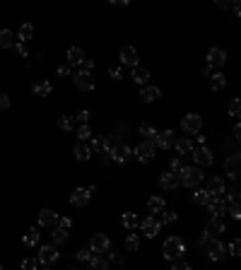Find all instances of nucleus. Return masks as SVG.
<instances>
[{
	"mask_svg": "<svg viewBox=\"0 0 241 270\" xmlns=\"http://www.w3.org/2000/svg\"><path fill=\"white\" fill-rule=\"evenodd\" d=\"M22 241H24V246H36V244H39V232H36L34 227H32V229H27Z\"/></svg>",
	"mask_w": 241,
	"mask_h": 270,
	"instance_id": "36",
	"label": "nucleus"
},
{
	"mask_svg": "<svg viewBox=\"0 0 241 270\" xmlns=\"http://www.w3.org/2000/svg\"><path fill=\"white\" fill-rule=\"evenodd\" d=\"M51 89H53V87H51V82H46V80H44V82H36V84L32 87L34 97H49V94H51Z\"/></svg>",
	"mask_w": 241,
	"mask_h": 270,
	"instance_id": "32",
	"label": "nucleus"
},
{
	"mask_svg": "<svg viewBox=\"0 0 241 270\" xmlns=\"http://www.w3.org/2000/svg\"><path fill=\"white\" fill-rule=\"evenodd\" d=\"M109 75H111L114 80H120V77H123V72H120V68H109Z\"/></svg>",
	"mask_w": 241,
	"mask_h": 270,
	"instance_id": "55",
	"label": "nucleus"
},
{
	"mask_svg": "<svg viewBox=\"0 0 241 270\" xmlns=\"http://www.w3.org/2000/svg\"><path fill=\"white\" fill-rule=\"evenodd\" d=\"M234 137H237V140H239V137H241V126H239V123L234 126Z\"/></svg>",
	"mask_w": 241,
	"mask_h": 270,
	"instance_id": "61",
	"label": "nucleus"
},
{
	"mask_svg": "<svg viewBox=\"0 0 241 270\" xmlns=\"http://www.w3.org/2000/svg\"><path fill=\"white\" fill-rule=\"evenodd\" d=\"M224 84H227V77H224L222 72H215V75H210V87H212L215 92H220Z\"/></svg>",
	"mask_w": 241,
	"mask_h": 270,
	"instance_id": "34",
	"label": "nucleus"
},
{
	"mask_svg": "<svg viewBox=\"0 0 241 270\" xmlns=\"http://www.w3.org/2000/svg\"><path fill=\"white\" fill-rule=\"evenodd\" d=\"M72 82H75V87L80 89V92H92L94 89V77H92V72H75L72 75Z\"/></svg>",
	"mask_w": 241,
	"mask_h": 270,
	"instance_id": "8",
	"label": "nucleus"
},
{
	"mask_svg": "<svg viewBox=\"0 0 241 270\" xmlns=\"http://www.w3.org/2000/svg\"><path fill=\"white\" fill-rule=\"evenodd\" d=\"M157 145L162 147V150H169V147H174V142H176V137H174V131H162V133H157Z\"/></svg>",
	"mask_w": 241,
	"mask_h": 270,
	"instance_id": "21",
	"label": "nucleus"
},
{
	"mask_svg": "<svg viewBox=\"0 0 241 270\" xmlns=\"http://www.w3.org/2000/svg\"><path fill=\"white\" fill-rule=\"evenodd\" d=\"M89 270H109V261L104 256H92L89 258Z\"/></svg>",
	"mask_w": 241,
	"mask_h": 270,
	"instance_id": "33",
	"label": "nucleus"
},
{
	"mask_svg": "<svg viewBox=\"0 0 241 270\" xmlns=\"http://www.w3.org/2000/svg\"><path fill=\"white\" fill-rule=\"evenodd\" d=\"M32 36H34V24H29V22H27V24H22V27H19V32H17V41H22V44H24V41H29Z\"/></svg>",
	"mask_w": 241,
	"mask_h": 270,
	"instance_id": "31",
	"label": "nucleus"
},
{
	"mask_svg": "<svg viewBox=\"0 0 241 270\" xmlns=\"http://www.w3.org/2000/svg\"><path fill=\"white\" fill-rule=\"evenodd\" d=\"M39 266H41V263H39L36 258H24V261H22V270H39Z\"/></svg>",
	"mask_w": 241,
	"mask_h": 270,
	"instance_id": "44",
	"label": "nucleus"
},
{
	"mask_svg": "<svg viewBox=\"0 0 241 270\" xmlns=\"http://www.w3.org/2000/svg\"><path fill=\"white\" fill-rule=\"evenodd\" d=\"M89 258H92V251H89V249H80V251H77V261L89 263Z\"/></svg>",
	"mask_w": 241,
	"mask_h": 270,
	"instance_id": "46",
	"label": "nucleus"
},
{
	"mask_svg": "<svg viewBox=\"0 0 241 270\" xmlns=\"http://www.w3.org/2000/svg\"><path fill=\"white\" fill-rule=\"evenodd\" d=\"M130 77H133V82H138V84H145V82L150 80V68L135 66V68H133V72H130Z\"/></svg>",
	"mask_w": 241,
	"mask_h": 270,
	"instance_id": "25",
	"label": "nucleus"
},
{
	"mask_svg": "<svg viewBox=\"0 0 241 270\" xmlns=\"http://www.w3.org/2000/svg\"><path fill=\"white\" fill-rule=\"evenodd\" d=\"M120 224H123L125 229H130V232H133V229L140 224V219H138V215H135V212H123V217H120Z\"/></svg>",
	"mask_w": 241,
	"mask_h": 270,
	"instance_id": "30",
	"label": "nucleus"
},
{
	"mask_svg": "<svg viewBox=\"0 0 241 270\" xmlns=\"http://www.w3.org/2000/svg\"><path fill=\"white\" fill-rule=\"evenodd\" d=\"M229 253H232L234 258H239V239H234V241L229 244Z\"/></svg>",
	"mask_w": 241,
	"mask_h": 270,
	"instance_id": "52",
	"label": "nucleus"
},
{
	"mask_svg": "<svg viewBox=\"0 0 241 270\" xmlns=\"http://www.w3.org/2000/svg\"><path fill=\"white\" fill-rule=\"evenodd\" d=\"M92 128H89V126H80V128H77V137H80V140H82V142H85V140H89V137H92Z\"/></svg>",
	"mask_w": 241,
	"mask_h": 270,
	"instance_id": "43",
	"label": "nucleus"
},
{
	"mask_svg": "<svg viewBox=\"0 0 241 270\" xmlns=\"http://www.w3.org/2000/svg\"><path fill=\"white\" fill-rule=\"evenodd\" d=\"M159 97H162L159 87H142V89H140V99H142L145 104H152V101H157Z\"/></svg>",
	"mask_w": 241,
	"mask_h": 270,
	"instance_id": "22",
	"label": "nucleus"
},
{
	"mask_svg": "<svg viewBox=\"0 0 241 270\" xmlns=\"http://www.w3.org/2000/svg\"><path fill=\"white\" fill-rule=\"evenodd\" d=\"M205 251H207V258H210V261H224V258H227V246H224L222 241H215V239H212Z\"/></svg>",
	"mask_w": 241,
	"mask_h": 270,
	"instance_id": "13",
	"label": "nucleus"
},
{
	"mask_svg": "<svg viewBox=\"0 0 241 270\" xmlns=\"http://www.w3.org/2000/svg\"><path fill=\"white\" fill-rule=\"evenodd\" d=\"M232 10H234V15H241V5L237 0H232Z\"/></svg>",
	"mask_w": 241,
	"mask_h": 270,
	"instance_id": "60",
	"label": "nucleus"
},
{
	"mask_svg": "<svg viewBox=\"0 0 241 270\" xmlns=\"http://www.w3.org/2000/svg\"><path fill=\"white\" fill-rule=\"evenodd\" d=\"M140 229H142V234L147 236V239H155L157 234H159V229H162V222L155 217V215H147L145 219H140V224H138Z\"/></svg>",
	"mask_w": 241,
	"mask_h": 270,
	"instance_id": "6",
	"label": "nucleus"
},
{
	"mask_svg": "<svg viewBox=\"0 0 241 270\" xmlns=\"http://www.w3.org/2000/svg\"><path fill=\"white\" fill-rule=\"evenodd\" d=\"M80 66H82V72H92V70H94V61H92V58H85Z\"/></svg>",
	"mask_w": 241,
	"mask_h": 270,
	"instance_id": "50",
	"label": "nucleus"
},
{
	"mask_svg": "<svg viewBox=\"0 0 241 270\" xmlns=\"http://www.w3.org/2000/svg\"><path fill=\"white\" fill-rule=\"evenodd\" d=\"M155 152H157V145L152 142V140H142L135 150H133V154L142 162V164H147V162H152L155 159Z\"/></svg>",
	"mask_w": 241,
	"mask_h": 270,
	"instance_id": "3",
	"label": "nucleus"
},
{
	"mask_svg": "<svg viewBox=\"0 0 241 270\" xmlns=\"http://www.w3.org/2000/svg\"><path fill=\"white\" fill-rule=\"evenodd\" d=\"M210 201H212V196L207 193V188H198L193 193V202H198V205H207Z\"/></svg>",
	"mask_w": 241,
	"mask_h": 270,
	"instance_id": "35",
	"label": "nucleus"
},
{
	"mask_svg": "<svg viewBox=\"0 0 241 270\" xmlns=\"http://www.w3.org/2000/svg\"><path fill=\"white\" fill-rule=\"evenodd\" d=\"M193 159H195V164L198 167H210L212 162H215V157H212V152L205 147V145H200V147H193Z\"/></svg>",
	"mask_w": 241,
	"mask_h": 270,
	"instance_id": "11",
	"label": "nucleus"
},
{
	"mask_svg": "<svg viewBox=\"0 0 241 270\" xmlns=\"http://www.w3.org/2000/svg\"><path fill=\"white\" fill-rule=\"evenodd\" d=\"M7 109H10V97L0 94V111H7Z\"/></svg>",
	"mask_w": 241,
	"mask_h": 270,
	"instance_id": "53",
	"label": "nucleus"
},
{
	"mask_svg": "<svg viewBox=\"0 0 241 270\" xmlns=\"http://www.w3.org/2000/svg\"><path fill=\"white\" fill-rule=\"evenodd\" d=\"M217 7L227 10V7H232V0H220V2H217Z\"/></svg>",
	"mask_w": 241,
	"mask_h": 270,
	"instance_id": "58",
	"label": "nucleus"
},
{
	"mask_svg": "<svg viewBox=\"0 0 241 270\" xmlns=\"http://www.w3.org/2000/svg\"><path fill=\"white\" fill-rule=\"evenodd\" d=\"M147 210H150V215H157V212L167 210V202H164L162 196H152V198L147 201Z\"/></svg>",
	"mask_w": 241,
	"mask_h": 270,
	"instance_id": "27",
	"label": "nucleus"
},
{
	"mask_svg": "<svg viewBox=\"0 0 241 270\" xmlns=\"http://www.w3.org/2000/svg\"><path fill=\"white\" fill-rule=\"evenodd\" d=\"M227 193V198H229V202L232 205H239V188L234 186V188H229V191H224Z\"/></svg>",
	"mask_w": 241,
	"mask_h": 270,
	"instance_id": "45",
	"label": "nucleus"
},
{
	"mask_svg": "<svg viewBox=\"0 0 241 270\" xmlns=\"http://www.w3.org/2000/svg\"><path fill=\"white\" fill-rule=\"evenodd\" d=\"M72 154H75L80 162H87V159L92 157V150H89L85 142H77V145H75V150H72Z\"/></svg>",
	"mask_w": 241,
	"mask_h": 270,
	"instance_id": "29",
	"label": "nucleus"
},
{
	"mask_svg": "<svg viewBox=\"0 0 241 270\" xmlns=\"http://www.w3.org/2000/svg\"><path fill=\"white\" fill-rule=\"evenodd\" d=\"M200 128H203V118L198 116V114H186L183 118H181V131L188 135H198L200 133Z\"/></svg>",
	"mask_w": 241,
	"mask_h": 270,
	"instance_id": "4",
	"label": "nucleus"
},
{
	"mask_svg": "<svg viewBox=\"0 0 241 270\" xmlns=\"http://www.w3.org/2000/svg\"><path fill=\"white\" fill-rule=\"evenodd\" d=\"M72 270H75V268H72Z\"/></svg>",
	"mask_w": 241,
	"mask_h": 270,
	"instance_id": "64",
	"label": "nucleus"
},
{
	"mask_svg": "<svg viewBox=\"0 0 241 270\" xmlns=\"http://www.w3.org/2000/svg\"><path fill=\"white\" fill-rule=\"evenodd\" d=\"M89 251H97V253H106L111 251V239L104 234V232H97L89 241Z\"/></svg>",
	"mask_w": 241,
	"mask_h": 270,
	"instance_id": "7",
	"label": "nucleus"
},
{
	"mask_svg": "<svg viewBox=\"0 0 241 270\" xmlns=\"http://www.w3.org/2000/svg\"><path fill=\"white\" fill-rule=\"evenodd\" d=\"M125 249H128V251H138V249H140V239H138L135 234H128V236H125Z\"/></svg>",
	"mask_w": 241,
	"mask_h": 270,
	"instance_id": "41",
	"label": "nucleus"
},
{
	"mask_svg": "<svg viewBox=\"0 0 241 270\" xmlns=\"http://www.w3.org/2000/svg\"><path fill=\"white\" fill-rule=\"evenodd\" d=\"M56 227H60V229H70L72 227V219L70 217H58V224Z\"/></svg>",
	"mask_w": 241,
	"mask_h": 270,
	"instance_id": "48",
	"label": "nucleus"
},
{
	"mask_svg": "<svg viewBox=\"0 0 241 270\" xmlns=\"http://www.w3.org/2000/svg\"><path fill=\"white\" fill-rule=\"evenodd\" d=\"M157 133H159V131H157L152 123H142V126H140V135H145V140H155Z\"/></svg>",
	"mask_w": 241,
	"mask_h": 270,
	"instance_id": "37",
	"label": "nucleus"
},
{
	"mask_svg": "<svg viewBox=\"0 0 241 270\" xmlns=\"http://www.w3.org/2000/svg\"><path fill=\"white\" fill-rule=\"evenodd\" d=\"M111 5H119V7H123V5H128V0H111Z\"/></svg>",
	"mask_w": 241,
	"mask_h": 270,
	"instance_id": "62",
	"label": "nucleus"
},
{
	"mask_svg": "<svg viewBox=\"0 0 241 270\" xmlns=\"http://www.w3.org/2000/svg\"><path fill=\"white\" fill-rule=\"evenodd\" d=\"M183 253H186V244H183L181 236H169L164 241V246H162V256L167 261H179Z\"/></svg>",
	"mask_w": 241,
	"mask_h": 270,
	"instance_id": "1",
	"label": "nucleus"
},
{
	"mask_svg": "<svg viewBox=\"0 0 241 270\" xmlns=\"http://www.w3.org/2000/svg\"><path fill=\"white\" fill-rule=\"evenodd\" d=\"M205 207L212 212V217H222V215L227 212V198H224V196H222V198H212Z\"/></svg>",
	"mask_w": 241,
	"mask_h": 270,
	"instance_id": "20",
	"label": "nucleus"
},
{
	"mask_svg": "<svg viewBox=\"0 0 241 270\" xmlns=\"http://www.w3.org/2000/svg\"><path fill=\"white\" fill-rule=\"evenodd\" d=\"M203 181V171L198 167H181L179 171V184L186 188H195Z\"/></svg>",
	"mask_w": 241,
	"mask_h": 270,
	"instance_id": "2",
	"label": "nucleus"
},
{
	"mask_svg": "<svg viewBox=\"0 0 241 270\" xmlns=\"http://www.w3.org/2000/svg\"><path fill=\"white\" fill-rule=\"evenodd\" d=\"M58 217H60V215L56 212V210L44 207V210L39 212V224H41V227H51V229H53V227L58 224Z\"/></svg>",
	"mask_w": 241,
	"mask_h": 270,
	"instance_id": "17",
	"label": "nucleus"
},
{
	"mask_svg": "<svg viewBox=\"0 0 241 270\" xmlns=\"http://www.w3.org/2000/svg\"><path fill=\"white\" fill-rule=\"evenodd\" d=\"M224 191H227V186H224V179H222V176H212V179H207V193H210L212 198H222Z\"/></svg>",
	"mask_w": 241,
	"mask_h": 270,
	"instance_id": "14",
	"label": "nucleus"
},
{
	"mask_svg": "<svg viewBox=\"0 0 241 270\" xmlns=\"http://www.w3.org/2000/svg\"><path fill=\"white\" fill-rule=\"evenodd\" d=\"M119 58H120V66H130V68L140 66V56H138V49H135V46H123Z\"/></svg>",
	"mask_w": 241,
	"mask_h": 270,
	"instance_id": "10",
	"label": "nucleus"
},
{
	"mask_svg": "<svg viewBox=\"0 0 241 270\" xmlns=\"http://www.w3.org/2000/svg\"><path fill=\"white\" fill-rule=\"evenodd\" d=\"M227 63V53L222 49H210L207 51V68H222Z\"/></svg>",
	"mask_w": 241,
	"mask_h": 270,
	"instance_id": "18",
	"label": "nucleus"
},
{
	"mask_svg": "<svg viewBox=\"0 0 241 270\" xmlns=\"http://www.w3.org/2000/svg\"><path fill=\"white\" fill-rule=\"evenodd\" d=\"M89 116H92V114H89V111H87V109H82V111H80V114H77V116H75V118H77V121H80V123H82V126H87V121H89Z\"/></svg>",
	"mask_w": 241,
	"mask_h": 270,
	"instance_id": "47",
	"label": "nucleus"
},
{
	"mask_svg": "<svg viewBox=\"0 0 241 270\" xmlns=\"http://www.w3.org/2000/svg\"><path fill=\"white\" fill-rule=\"evenodd\" d=\"M15 49H17V53H19L22 58L27 56V49H24V44H22V41H17V44H15Z\"/></svg>",
	"mask_w": 241,
	"mask_h": 270,
	"instance_id": "56",
	"label": "nucleus"
},
{
	"mask_svg": "<svg viewBox=\"0 0 241 270\" xmlns=\"http://www.w3.org/2000/svg\"><path fill=\"white\" fill-rule=\"evenodd\" d=\"M205 232H207V234H212V236H217V234H222V232H227V227H224V222H222V217H212V219L207 222V227H205Z\"/></svg>",
	"mask_w": 241,
	"mask_h": 270,
	"instance_id": "23",
	"label": "nucleus"
},
{
	"mask_svg": "<svg viewBox=\"0 0 241 270\" xmlns=\"http://www.w3.org/2000/svg\"><path fill=\"white\" fill-rule=\"evenodd\" d=\"M176 219H179V215L174 210H162V219H159L162 224H174Z\"/></svg>",
	"mask_w": 241,
	"mask_h": 270,
	"instance_id": "40",
	"label": "nucleus"
},
{
	"mask_svg": "<svg viewBox=\"0 0 241 270\" xmlns=\"http://www.w3.org/2000/svg\"><path fill=\"white\" fill-rule=\"evenodd\" d=\"M58 258H60V253L56 251V246L51 244V246H41V249H39V258H36V261H39L41 266H53Z\"/></svg>",
	"mask_w": 241,
	"mask_h": 270,
	"instance_id": "12",
	"label": "nucleus"
},
{
	"mask_svg": "<svg viewBox=\"0 0 241 270\" xmlns=\"http://www.w3.org/2000/svg\"><path fill=\"white\" fill-rule=\"evenodd\" d=\"M227 210H229V215H232L234 219H239V217H241V210H239V205H229Z\"/></svg>",
	"mask_w": 241,
	"mask_h": 270,
	"instance_id": "54",
	"label": "nucleus"
},
{
	"mask_svg": "<svg viewBox=\"0 0 241 270\" xmlns=\"http://www.w3.org/2000/svg\"><path fill=\"white\" fill-rule=\"evenodd\" d=\"M181 167H183V164H181V159H179V157H174V159L169 162V171H176V174H179V171H181Z\"/></svg>",
	"mask_w": 241,
	"mask_h": 270,
	"instance_id": "51",
	"label": "nucleus"
},
{
	"mask_svg": "<svg viewBox=\"0 0 241 270\" xmlns=\"http://www.w3.org/2000/svg\"><path fill=\"white\" fill-rule=\"evenodd\" d=\"M174 147H176L179 154H190V152H193V140H190L188 135H183V137H179V140L174 142Z\"/></svg>",
	"mask_w": 241,
	"mask_h": 270,
	"instance_id": "26",
	"label": "nucleus"
},
{
	"mask_svg": "<svg viewBox=\"0 0 241 270\" xmlns=\"http://www.w3.org/2000/svg\"><path fill=\"white\" fill-rule=\"evenodd\" d=\"M0 270H5V268H2V266H0Z\"/></svg>",
	"mask_w": 241,
	"mask_h": 270,
	"instance_id": "63",
	"label": "nucleus"
},
{
	"mask_svg": "<svg viewBox=\"0 0 241 270\" xmlns=\"http://www.w3.org/2000/svg\"><path fill=\"white\" fill-rule=\"evenodd\" d=\"M109 154H111V162H116V164H125V162H130L133 150H130V145H125V142H116V145L109 150Z\"/></svg>",
	"mask_w": 241,
	"mask_h": 270,
	"instance_id": "5",
	"label": "nucleus"
},
{
	"mask_svg": "<svg viewBox=\"0 0 241 270\" xmlns=\"http://www.w3.org/2000/svg\"><path fill=\"white\" fill-rule=\"evenodd\" d=\"M92 198V193L87 191V188H75L72 193H70V205H75V207H85L87 202Z\"/></svg>",
	"mask_w": 241,
	"mask_h": 270,
	"instance_id": "19",
	"label": "nucleus"
},
{
	"mask_svg": "<svg viewBox=\"0 0 241 270\" xmlns=\"http://www.w3.org/2000/svg\"><path fill=\"white\" fill-rule=\"evenodd\" d=\"M17 44V34L10 29H0V49H12Z\"/></svg>",
	"mask_w": 241,
	"mask_h": 270,
	"instance_id": "24",
	"label": "nucleus"
},
{
	"mask_svg": "<svg viewBox=\"0 0 241 270\" xmlns=\"http://www.w3.org/2000/svg\"><path fill=\"white\" fill-rule=\"evenodd\" d=\"M92 152H109L111 150V137L109 135H92V145H87Z\"/></svg>",
	"mask_w": 241,
	"mask_h": 270,
	"instance_id": "16",
	"label": "nucleus"
},
{
	"mask_svg": "<svg viewBox=\"0 0 241 270\" xmlns=\"http://www.w3.org/2000/svg\"><path fill=\"white\" fill-rule=\"evenodd\" d=\"M224 171H227L229 179H239V174H241V154L239 152H234V154H229V157L224 159Z\"/></svg>",
	"mask_w": 241,
	"mask_h": 270,
	"instance_id": "9",
	"label": "nucleus"
},
{
	"mask_svg": "<svg viewBox=\"0 0 241 270\" xmlns=\"http://www.w3.org/2000/svg\"><path fill=\"white\" fill-rule=\"evenodd\" d=\"M210 241H212V234H207V232H205V234L200 236V241H198V244H200V249H207V246H210Z\"/></svg>",
	"mask_w": 241,
	"mask_h": 270,
	"instance_id": "49",
	"label": "nucleus"
},
{
	"mask_svg": "<svg viewBox=\"0 0 241 270\" xmlns=\"http://www.w3.org/2000/svg\"><path fill=\"white\" fill-rule=\"evenodd\" d=\"M51 239H53V244H65V241H68V229L53 227V232H51Z\"/></svg>",
	"mask_w": 241,
	"mask_h": 270,
	"instance_id": "38",
	"label": "nucleus"
},
{
	"mask_svg": "<svg viewBox=\"0 0 241 270\" xmlns=\"http://www.w3.org/2000/svg\"><path fill=\"white\" fill-rule=\"evenodd\" d=\"M172 270H193V268H190L188 263H176V266H174Z\"/></svg>",
	"mask_w": 241,
	"mask_h": 270,
	"instance_id": "59",
	"label": "nucleus"
},
{
	"mask_svg": "<svg viewBox=\"0 0 241 270\" xmlns=\"http://www.w3.org/2000/svg\"><path fill=\"white\" fill-rule=\"evenodd\" d=\"M72 126H75V116H60L58 118L60 131H72Z\"/></svg>",
	"mask_w": 241,
	"mask_h": 270,
	"instance_id": "39",
	"label": "nucleus"
},
{
	"mask_svg": "<svg viewBox=\"0 0 241 270\" xmlns=\"http://www.w3.org/2000/svg\"><path fill=\"white\" fill-rule=\"evenodd\" d=\"M227 111H229V116H234V118H237V116L241 114V101H239V99H232V101H229V109H227Z\"/></svg>",
	"mask_w": 241,
	"mask_h": 270,
	"instance_id": "42",
	"label": "nucleus"
},
{
	"mask_svg": "<svg viewBox=\"0 0 241 270\" xmlns=\"http://www.w3.org/2000/svg\"><path fill=\"white\" fill-rule=\"evenodd\" d=\"M65 58H68V66H80L82 61H85V53H82V49H68V53H65Z\"/></svg>",
	"mask_w": 241,
	"mask_h": 270,
	"instance_id": "28",
	"label": "nucleus"
},
{
	"mask_svg": "<svg viewBox=\"0 0 241 270\" xmlns=\"http://www.w3.org/2000/svg\"><path fill=\"white\" fill-rule=\"evenodd\" d=\"M58 75H60V77L70 75V66H60V68H58Z\"/></svg>",
	"mask_w": 241,
	"mask_h": 270,
	"instance_id": "57",
	"label": "nucleus"
},
{
	"mask_svg": "<svg viewBox=\"0 0 241 270\" xmlns=\"http://www.w3.org/2000/svg\"><path fill=\"white\" fill-rule=\"evenodd\" d=\"M159 186L164 188V191H174V188H179V174L176 171H164V174H159Z\"/></svg>",
	"mask_w": 241,
	"mask_h": 270,
	"instance_id": "15",
	"label": "nucleus"
}]
</instances>
